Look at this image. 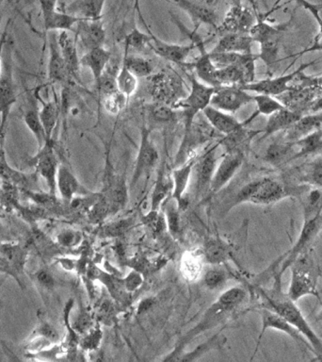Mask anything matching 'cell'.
Here are the masks:
<instances>
[{"label": "cell", "mask_w": 322, "mask_h": 362, "mask_svg": "<svg viewBox=\"0 0 322 362\" xmlns=\"http://www.w3.org/2000/svg\"><path fill=\"white\" fill-rule=\"evenodd\" d=\"M24 122L28 129L32 133L34 138L38 144V149L47 141V134L44 124L40 118L39 112L37 110L31 109L27 110L24 115Z\"/></svg>", "instance_id": "41"}, {"label": "cell", "mask_w": 322, "mask_h": 362, "mask_svg": "<svg viewBox=\"0 0 322 362\" xmlns=\"http://www.w3.org/2000/svg\"><path fill=\"white\" fill-rule=\"evenodd\" d=\"M202 113L208 124L216 132L225 136L236 132L249 124L247 121L239 122L232 113L222 112L212 106L206 107Z\"/></svg>", "instance_id": "27"}, {"label": "cell", "mask_w": 322, "mask_h": 362, "mask_svg": "<svg viewBox=\"0 0 322 362\" xmlns=\"http://www.w3.org/2000/svg\"><path fill=\"white\" fill-rule=\"evenodd\" d=\"M48 38V64L47 78L52 84H61L62 86L69 84L72 81L68 72L66 64L61 55L58 44V33L50 31Z\"/></svg>", "instance_id": "20"}, {"label": "cell", "mask_w": 322, "mask_h": 362, "mask_svg": "<svg viewBox=\"0 0 322 362\" xmlns=\"http://www.w3.org/2000/svg\"><path fill=\"white\" fill-rule=\"evenodd\" d=\"M254 40L250 34L225 33L211 53H251Z\"/></svg>", "instance_id": "31"}, {"label": "cell", "mask_w": 322, "mask_h": 362, "mask_svg": "<svg viewBox=\"0 0 322 362\" xmlns=\"http://www.w3.org/2000/svg\"><path fill=\"white\" fill-rule=\"evenodd\" d=\"M136 8H137L141 21L143 22L146 30L148 31L150 35H151V41H150L149 47L151 48L157 56H160V58L184 66V65L186 64V59L191 55L192 51L196 48V45H195L194 42H191V44L188 45L172 44V42H165L158 38V37L155 36V34L152 33L149 25L146 24V21L144 20L143 14L141 13L138 5L136 6Z\"/></svg>", "instance_id": "15"}, {"label": "cell", "mask_w": 322, "mask_h": 362, "mask_svg": "<svg viewBox=\"0 0 322 362\" xmlns=\"http://www.w3.org/2000/svg\"><path fill=\"white\" fill-rule=\"evenodd\" d=\"M195 160L196 158L184 163L183 165L175 167L172 171V178L174 187H172V198L177 201L178 208L180 209H185L188 205L185 192L191 181L192 169H193Z\"/></svg>", "instance_id": "29"}, {"label": "cell", "mask_w": 322, "mask_h": 362, "mask_svg": "<svg viewBox=\"0 0 322 362\" xmlns=\"http://www.w3.org/2000/svg\"><path fill=\"white\" fill-rule=\"evenodd\" d=\"M71 31L58 33V44L66 64L68 72L73 81H80V59L78 57V40L71 35Z\"/></svg>", "instance_id": "26"}, {"label": "cell", "mask_w": 322, "mask_h": 362, "mask_svg": "<svg viewBox=\"0 0 322 362\" xmlns=\"http://www.w3.org/2000/svg\"><path fill=\"white\" fill-rule=\"evenodd\" d=\"M158 160H160V154H158L157 147L151 140L150 130L145 126H143L141 130V143L137 158H136L131 188H134L136 184L141 177H148L152 170L157 166Z\"/></svg>", "instance_id": "13"}, {"label": "cell", "mask_w": 322, "mask_h": 362, "mask_svg": "<svg viewBox=\"0 0 322 362\" xmlns=\"http://www.w3.org/2000/svg\"><path fill=\"white\" fill-rule=\"evenodd\" d=\"M299 200L304 209V223L301 233L292 247L268 269L267 274H270V276L275 273L282 276L299 255L309 250L319 232L322 230V188L315 187L312 189L310 186Z\"/></svg>", "instance_id": "2"}, {"label": "cell", "mask_w": 322, "mask_h": 362, "mask_svg": "<svg viewBox=\"0 0 322 362\" xmlns=\"http://www.w3.org/2000/svg\"><path fill=\"white\" fill-rule=\"evenodd\" d=\"M73 33L87 51L104 47L106 41V30L101 20H82L76 25Z\"/></svg>", "instance_id": "23"}, {"label": "cell", "mask_w": 322, "mask_h": 362, "mask_svg": "<svg viewBox=\"0 0 322 362\" xmlns=\"http://www.w3.org/2000/svg\"><path fill=\"white\" fill-rule=\"evenodd\" d=\"M56 243L62 247L70 248L73 247L80 242L81 235L78 231L65 229V230H62L56 235Z\"/></svg>", "instance_id": "52"}, {"label": "cell", "mask_w": 322, "mask_h": 362, "mask_svg": "<svg viewBox=\"0 0 322 362\" xmlns=\"http://www.w3.org/2000/svg\"><path fill=\"white\" fill-rule=\"evenodd\" d=\"M201 121H197L196 117L193 123L184 127L182 141L175 156V167L183 165L184 163L196 158L198 149H200L203 144L208 143L213 132H216L208 121L206 123Z\"/></svg>", "instance_id": "10"}, {"label": "cell", "mask_w": 322, "mask_h": 362, "mask_svg": "<svg viewBox=\"0 0 322 362\" xmlns=\"http://www.w3.org/2000/svg\"><path fill=\"white\" fill-rule=\"evenodd\" d=\"M260 316L262 319V328L261 332L258 337V341H257L256 351H254V356H256L260 342L263 335H264L266 331L268 329H275L281 331V332L287 334L290 338H292L294 341L301 345L302 347L306 348L310 352L313 353L312 347L307 339L304 338L301 332L294 325L288 322L287 320L282 318V317L278 315V314L273 313L268 308H259Z\"/></svg>", "instance_id": "16"}, {"label": "cell", "mask_w": 322, "mask_h": 362, "mask_svg": "<svg viewBox=\"0 0 322 362\" xmlns=\"http://www.w3.org/2000/svg\"><path fill=\"white\" fill-rule=\"evenodd\" d=\"M182 8L194 24L195 30L200 25H208L213 28L219 25V16L216 11L206 3L200 0H169Z\"/></svg>", "instance_id": "22"}, {"label": "cell", "mask_w": 322, "mask_h": 362, "mask_svg": "<svg viewBox=\"0 0 322 362\" xmlns=\"http://www.w3.org/2000/svg\"><path fill=\"white\" fill-rule=\"evenodd\" d=\"M138 78H148L153 74V66L148 59L141 56L129 55L124 51L123 64Z\"/></svg>", "instance_id": "40"}, {"label": "cell", "mask_w": 322, "mask_h": 362, "mask_svg": "<svg viewBox=\"0 0 322 362\" xmlns=\"http://www.w3.org/2000/svg\"><path fill=\"white\" fill-rule=\"evenodd\" d=\"M31 333L47 337V338L51 339L54 344H58L59 339V335L56 328L54 327L52 325L49 324V322L42 319H40L38 325H36V327L34 328V330Z\"/></svg>", "instance_id": "54"}, {"label": "cell", "mask_w": 322, "mask_h": 362, "mask_svg": "<svg viewBox=\"0 0 322 362\" xmlns=\"http://www.w3.org/2000/svg\"><path fill=\"white\" fill-rule=\"evenodd\" d=\"M129 99L126 98L120 90H115L113 92L107 93L102 99V104L105 110L110 115H118L126 107Z\"/></svg>", "instance_id": "45"}, {"label": "cell", "mask_w": 322, "mask_h": 362, "mask_svg": "<svg viewBox=\"0 0 322 362\" xmlns=\"http://www.w3.org/2000/svg\"><path fill=\"white\" fill-rule=\"evenodd\" d=\"M106 0H73L66 13L86 20H101Z\"/></svg>", "instance_id": "34"}, {"label": "cell", "mask_w": 322, "mask_h": 362, "mask_svg": "<svg viewBox=\"0 0 322 362\" xmlns=\"http://www.w3.org/2000/svg\"><path fill=\"white\" fill-rule=\"evenodd\" d=\"M315 64V61L308 62L301 65L298 69L293 71L292 73L287 75L277 76V78H266L263 81H254L251 83L243 85L242 89L247 92H254L256 95H268L270 96H278L285 93L290 88L294 79L297 78L302 72H304L305 68L311 66Z\"/></svg>", "instance_id": "19"}, {"label": "cell", "mask_w": 322, "mask_h": 362, "mask_svg": "<svg viewBox=\"0 0 322 362\" xmlns=\"http://www.w3.org/2000/svg\"><path fill=\"white\" fill-rule=\"evenodd\" d=\"M296 1L299 3V5L302 6L305 10H307L311 14H312L314 18H315L316 22L318 23L319 34H322V18L321 16H319V10H321V7L318 5L308 2L307 0H296Z\"/></svg>", "instance_id": "55"}, {"label": "cell", "mask_w": 322, "mask_h": 362, "mask_svg": "<svg viewBox=\"0 0 322 362\" xmlns=\"http://www.w3.org/2000/svg\"><path fill=\"white\" fill-rule=\"evenodd\" d=\"M39 2L40 7H41L42 18L56 11V3H58V0H39Z\"/></svg>", "instance_id": "56"}, {"label": "cell", "mask_w": 322, "mask_h": 362, "mask_svg": "<svg viewBox=\"0 0 322 362\" xmlns=\"http://www.w3.org/2000/svg\"><path fill=\"white\" fill-rule=\"evenodd\" d=\"M318 93L311 88L299 83L291 84L282 95L276 96L282 106L292 112L307 115L309 107Z\"/></svg>", "instance_id": "21"}, {"label": "cell", "mask_w": 322, "mask_h": 362, "mask_svg": "<svg viewBox=\"0 0 322 362\" xmlns=\"http://www.w3.org/2000/svg\"><path fill=\"white\" fill-rule=\"evenodd\" d=\"M316 50H322V34H318V35L316 36V38L315 39V42H314V44L311 45L309 48H307V49H305L304 52L302 53L311 52V51Z\"/></svg>", "instance_id": "59"}, {"label": "cell", "mask_w": 322, "mask_h": 362, "mask_svg": "<svg viewBox=\"0 0 322 362\" xmlns=\"http://www.w3.org/2000/svg\"><path fill=\"white\" fill-rule=\"evenodd\" d=\"M222 1V0H211V5H217L219 4V3Z\"/></svg>", "instance_id": "61"}, {"label": "cell", "mask_w": 322, "mask_h": 362, "mask_svg": "<svg viewBox=\"0 0 322 362\" xmlns=\"http://www.w3.org/2000/svg\"><path fill=\"white\" fill-rule=\"evenodd\" d=\"M291 279L287 294L293 301L307 296L319 298L318 285L321 277V269L316 264L310 250L299 255L290 265Z\"/></svg>", "instance_id": "5"}, {"label": "cell", "mask_w": 322, "mask_h": 362, "mask_svg": "<svg viewBox=\"0 0 322 362\" xmlns=\"http://www.w3.org/2000/svg\"><path fill=\"white\" fill-rule=\"evenodd\" d=\"M42 107L39 110L40 118L44 124L47 141L53 140V132L61 115V106L56 99L44 101L41 99Z\"/></svg>", "instance_id": "37"}, {"label": "cell", "mask_w": 322, "mask_h": 362, "mask_svg": "<svg viewBox=\"0 0 322 362\" xmlns=\"http://www.w3.org/2000/svg\"><path fill=\"white\" fill-rule=\"evenodd\" d=\"M188 76L191 82V90L174 106V109L181 110L184 127L193 123L197 116L210 106L212 96L219 88L203 83L193 72L189 74Z\"/></svg>", "instance_id": "7"}, {"label": "cell", "mask_w": 322, "mask_h": 362, "mask_svg": "<svg viewBox=\"0 0 322 362\" xmlns=\"http://www.w3.org/2000/svg\"><path fill=\"white\" fill-rule=\"evenodd\" d=\"M318 75H322V72L319 73Z\"/></svg>", "instance_id": "62"}, {"label": "cell", "mask_w": 322, "mask_h": 362, "mask_svg": "<svg viewBox=\"0 0 322 362\" xmlns=\"http://www.w3.org/2000/svg\"><path fill=\"white\" fill-rule=\"evenodd\" d=\"M318 321H322V308H321V311H319L318 314Z\"/></svg>", "instance_id": "60"}, {"label": "cell", "mask_w": 322, "mask_h": 362, "mask_svg": "<svg viewBox=\"0 0 322 362\" xmlns=\"http://www.w3.org/2000/svg\"><path fill=\"white\" fill-rule=\"evenodd\" d=\"M227 274L219 267L209 269L205 274V284L210 290H217L225 284Z\"/></svg>", "instance_id": "51"}, {"label": "cell", "mask_w": 322, "mask_h": 362, "mask_svg": "<svg viewBox=\"0 0 322 362\" xmlns=\"http://www.w3.org/2000/svg\"><path fill=\"white\" fill-rule=\"evenodd\" d=\"M28 256V248L20 243H0V257L11 266L16 274L24 271Z\"/></svg>", "instance_id": "33"}, {"label": "cell", "mask_w": 322, "mask_h": 362, "mask_svg": "<svg viewBox=\"0 0 322 362\" xmlns=\"http://www.w3.org/2000/svg\"><path fill=\"white\" fill-rule=\"evenodd\" d=\"M56 192L61 195L65 203H70L73 198L85 197L92 194L85 188L69 167L59 164L58 175H56Z\"/></svg>", "instance_id": "24"}, {"label": "cell", "mask_w": 322, "mask_h": 362, "mask_svg": "<svg viewBox=\"0 0 322 362\" xmlns=\"http://www.w3.org/2000/svg\"><path fill=\"white\" fill-rule=\"evenodd\" d=\"M257 21V16L240 0L234 1L217 25V31L225 33L249 34Z\"/></svg>", "instance_id": "14"}, {"label": "cell", "mask_w": 322, "mask_h": 362, "mask_svg": "<svg viewBox=\"0 0 322 362\" xmlns=\"http://www.w3.org/2000/svg\"><path fill=\"white\" fill-rule=\"evenodd\" d=\"M293 82L311 88L318 93V95H322V75L318 74L316 76H305L304 72H302Z\"/></svg>", "instance_id": "53"}, {"label": "cell", "mask_w": 322, "mask_h": 362, "mask_svg": "<svg viewBox=\"0 0 322 362\" xmlns=\"http://www.w3.org/2000/svg\"><path fill=\"white\" fill-rule=\"evenodd\" d=\"M251 102H254V95L243 90L242 87L222 86L217 88L212 96L210 106L234 115Z\"/></svg>", "instance_id": "17"}, {"label": "cell", "mask_w": 322, "mask_h": 362, "mask_svg": "<svg viewBox=\"0 0 322 362\" xmlns=\"http://www.w3.org/2000/svg\"><path fill=\"white\" fill-rule=\"evenodd\" d=\"M220 144H215L210 149L195 160L192 169L191 181L194 182V194L196 199L205 197L210 192L212 178L217 164L216 151Z\"/></svg>", "instance_id": "12"}, {"label": "cell", "mask_w": 322, "mask_h": 362, "mask_svg": "<svg viewBox=\"0 0 322 362\" xmlns=\"http://www.w3.org/2000/svg\"><path fill=\"white\" fill-rule=\"evenodd\" d=\"M174 107L154 102L148 107V115L152 122L160 124H169L177 120V113Z\"/></svg>", "instance_id": "43"}, {"label": "cell", "mask_w": 322, "mask_h": 362, "mask_svg": "<svg viewBox=\"0 0 322 362\" xmlns=\"http://www.w3.org/2000/svg\"><path fill=\"white\" fill-rule=\"evenodd\" d=\"M215 78L217 86H239L248 83L242 65L232 64L227 66L217 67Z\"/></svg>", "instance_id": "36"}, {"label": "cell", "mask_w": 322, "mask_h": 362, "mask_svg": "<svg viewBox=\"0 0 322 362\" xmlns=\"http://www.w3.org/2000/svg\"><path fill=\"white\" fill-rule=\"evenodd\" d=\"M244 163V153L240 150L226 151L220 163L215 169L213 178H212L210 192L216 194L225 188L237 173L242 168Z\"/></svg>", "instance_id": "18"}, {"label": "cell", "mask_w": 322, "mask_h": 362, "mask_svg": "<svg viewBox=\"0 0 322 362\" xmlns=\"http://www.w3.org/2000/svg\"><path fill=\"white\" fill-rule=\"evenodd\" d=\"M302 116L301 113L292 112L285 107L277 110L276 112L268 116L267 124L264 129H262V137L260 138V140H264L277 132H285L288 127L295 124Z\"/></svg>", "instance_id": "32"}, {"label": "cell", "mask_w": 322, "mask_h": 362, "mask_svg": "<svg viewBox=\"0 0 322 362\" xmlns=\"http://www.w3.org/2000/svg\"><path fill=\"white\" fill-rule=\"evenodd\" d=\"M8 25H6L4 30L0 36V76L2 74V62H3V53H4L5 45L7 44L8 36Z\"/></svg>", "instance_id": "57"}, {"label": "cell", "mask_w": 322, "mask_h": 362, "mask_svg": "<svg viewBox=\"0 0 322 362\" xmlns=\"http://www.w3.org/2000/svg\"><path fill=\"white\" fill-rule=\"evenodd\" d=\"M42 20H44V28L47 33H50V31H56V33L71 31V33H73L76 25L82 20L86 19L73 16L66 11L64 13V11L56 10L49 16L44 17Z\"/></svg>", "instance_id": "35"}, {"label": "cell", "mask_w": 322, "mask_h": 362, "mask_svg": "<svg viewBox=\"0 0 322 362\" xmlns=\"http://www.w3.org/2000/svg\"><path fill=\"white\" fill-rule=\"evenodd\" d=\"M287 25V24L274 27V25L268 24L260 17H257L256 24L251 28L250 33H249L254 42H258L260 53L257 55H258L260 59L264 62L268 69L273 67L278 59L282 33H284Z\"/></svg>", "instance_id": "9"}, {"label": "cell", "mask_w": 322, "mask_h": 362, "mask_svg": "<svg viewBox=\"0 0 322 362\" xmlns=\"http://www.w3.org/2000/svg\"><path fill=\"white\" fill-rule=\"evenodd\" d=\"M322 129V112L302 115L295 124L282 132L280 140L294 141Z\"/></svg>", "instance_id": "28"}, {"label": "cell", "mask_w": 322, "mask_h": 362, "mask_svg": "<svg viewBox=\"0 0 322 362\" xmlns=\"http://www.w3.org/2000/svg\"><path fill=\"white\" fill-rule=\"evenodd\" d=\"M31 280L40 291H45V293L52 291L55 288V277L47 268H39L38 270L34 272L31 274Z\"/></svg>", "instance_id": "49"}, {"label": "cell", "mask_w": 322, "mask_h": 362, "mask_svg": "<svg viewBox=\"0 0 322 362\" xmlns=\"http://www.w3.org/2000/svg\"><path fill=\"white\" fill-rule=\"evenodd\" d=\"M0 180L18 187L22 192L25 189H36L34 187L38 180V175L36 172L33 174H28L11 167L6 158L4 146H0Z\"/></svg>", "instance_id": "25"}, {"label": "cell", "mask_w": 322, "mask_h": 362, "mask_svg": "<svg viewBox=\"0 0 322 362\" xmlns=\"http://www.w3.org/2000/svg\"><path fill=\"white\" fill-rule=\"evenodd\" d=\"M322 112V95L316 96L309 107L308 113Z\"/></svg>", "instance_id": "58"}, {"label": "cell", "mask_w": 322, "mask_h": 362, "mask_svg": "<svg viewBox=\"0 0 322 362\" xmlns=\"http://www.w3.org/2000/svg\"><path fill=\"white\" fill-rule=\"evenodd\" d=\"M37 175H40L47 183L48 192L56 195V175H58L59 160L55 150L54 140L47 143L38 149L37 154L31 158Z\"/></svg>", "instance_id": "11"}, {"label": "cell", "mask_w": 322, "mask_h": 362, "mask_svg": "<svg viewBox=\"0 0 322 362\" xmlns=\"http://www.w3.org/2000/svg\"><path fill=\"white\" fill-rule=\"evenodd\" d=\"M112 53L104 47L88 50L80 58L81 67H86L90 71L97 86L107 67L109 66Z\"/></svg>", "instance_id": "30"}, {"label": "cell", "mask_w": 322, "mask_h": 362, "mask_svg": "<svg viewBox=\"0 0 322 362\" xmlns=\"http://www.w3.org/2000/svg\"><path fill=\"white\" fill-rule=\"evenodd\" d=\"M254 102L256 104V110L253 113L256 118L261 115L270 116L284 107L278 99L268 95H254Z\"/></svg>", "instance_id": "46"}, {"label": "cell", "mask_w": 322, "mask_h": 362, "mask_svg": "<svg viewBox=\"0 0 322 362\" xmlns=\"http://www.w3.org/2000/svg\"><path fill=\"white\" fill-rule=\"evenodd\" d=\"M116 86L118 90L129 99L138 89V78L121 64L116 76Z\"/></svg>", "instance_id": "42"}, {"label": "cell", "mask_w": 322, "mask_h": 362, "mask_svg": "<svg viewBox=\"0 0 322 362\" xmlns=\"http://www.w3.org/2000/svg\"><path fill=\"white\" fill-rule=\"evenodd\" d=\"M1 284H2V283H1V282H0V286H1Z\"/></svg>", "instance_id": "63"}, {"label": "cell", "mask_w": 322, "mask_h": 362, "mask_svg": "<svg viewBox=\"0 0 322 362\" xmlns=\"http://www.w3.org/2000/svg\"><path fill=\"white\" fill-rule=\"evenodd\" d=\"M17 101L16 84L13 76V44L8 38L3 53L0 76V143H4L8 116Z\"/></svg>", "instance_id": "6"}, {"label": "cell", "mask_w": 322, "mask_h": 362, "mask_svg": "<svg viewBox=\"0 0 322 362\" xmlns=\"http://www.w3.org/2000/svg\"><path fill=\"white\" fill-rule=\"evenodd\" d=\"M172 178L166 171L165 165L160 167V171L155 181L154 191H153L151 201V211H157L160 204L168 197L169 191L172 192Z\"/></svg>", "instance_id": "38"}, {"label": "cell", "mask_w": 322, "mask_h": 362, "mask_svg": "<svg viewBox=\"0 0 322 362\" xmlns=\"http://www.w3.org/2000/svg\"><path fill=\"white\" fill-rule=\"evenodd\" d=\"M229 256H230V249L222 240L214 239L206 243L205 257L209 262L219 264L225 262Z\"/></svg>", "instance_id": "44"}, {"label": "cell", "mask_w": 322, "mask_h": 362, "mask_svg": "<svg viewBox=\"0 0 322 362\" xmlns=\"http://www.w3.org/2000/svg\"><path fill=\"white\" fill-rule=\"evenodd\" d=\"M247 291L242 287H233L220 294L216 302L210 305L203 314V318L196 327L189 330L183 338L178 341L174 351L164 361H177L178 356L183 353L184 348L193 341L198 335L211 329L227 319L234 310L242 307L247 299Z\"/></svg>", "instance_id": "4"}, {"label": "cell", "mask_w": 322, "mask_h": 362, "mask_svg": "<svg viewBox=\"0 0 322 362\" xmlns=\"http://www.w3.org/2000/svg\"><path fill=\"white\" fill-rule=\"evenodd\" d=\"M147 90L157 103L174 107L185 98V87L180 76L174 71H161L147 78Z\"/></svg>", "instance_id": "8"}, {"label": "cell", "mask_w": 322, "mask_h": 362, "mask_svg": "<svg viewBox=\"0 0 322 362\" xmlns=\"http://www.w3.org/2000/svg\"><path fill=\"white\" fill-rule=\"evenodd\" d=\"M181 268H182L183 276L186 279L191 280V281L196 279L202 271L201 257L197 255L186 253L185 256H183Z\"/></svg>", "instance_id": "48"}, {"label": "cell", "mask_w": 322, "mask_h": 362, "mask_svg": "<svg viewBox=\"0 0 322 362\" xmlns=\"http://www.w3.org/2000/svg\"><path fill=\"white\" fill-rule=\"evenodd\" d=\"M150 41H151V35H150L148 31L143 33V31L134 28L129 34L124 36V50L143 49V48L149 47Z\"/></svg>", "instance_id": "47"}, {"label": "cell", "mask_w": 322, "mask_h": 362, "mask_svg": "<svg viewBox=\"0 0 322 362\" xmlns=\"http://www.w3.org/2000/svg\"><path fill=\"white\" fill-rule=\"evenodd\" d=\"M282 277L279 273L274 274L273 284L270 288H257V294L261 299V307L278 314L294 325L304 336L313 349L316 361H322V341L318 334L310 327L304 314L296 305V302L282 291Z\"/></svg>", "instance_id": "3"}, {"label": "cell", "mask_w": 322, "mask_h": 362, "mask_svg": "<svg viewBox=\"0 0 322 362\" xmlns=\"http://www.w3.org/2000/svg\"><path fill=\"white\" fill-rule=\"evenodd\" d=\"M179 211L177 201L172 198L166 205V221L169 232L174 237L180 232Z\"/></svg>", "instance_id": "50"}, {"label": "cell", "mask_w": 322, "mask_h": 362, "mask_svg": "<svg viewBox=\"0 0 322 362\" xmlns=\"http://www.w3.org/2000/svg\"><path fill=\"white\" fill-rule=\"evenodd\" d=\"M310 185L292 182L284 173L280 175H264L244 184L226 205V212L243 203L270 206L285 198H301Z\"/></svg>", "instance_id": "1"}, {"label": "cell", "mask_w": 322, "mask_h": 362, "mask_svg": "<svg viewBox=\"0 0 322 362\" xmlns=\"http://www.w3.org/2000/svg\"><path fill=\"white\" fill-rule=\"evenodd\" d=\"M226 344V338L222 334L217 333L216 335L211 337L208 341L203 342L202 344L198 345L195 349L191 352L181 354L178 356L177 361H197L201 356H205L206 353L211 352L213 350L222 349Z\"/></svg>", "instance_id": "39"}]
</instances>
